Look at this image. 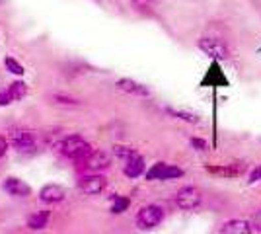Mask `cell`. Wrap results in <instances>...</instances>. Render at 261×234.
Segmentation results:
<instances>
[{
  "mask_svg": "<svg viewBox=\"0 0 261 234\" xmlns=\"http://www.w3.org/2000/svg\"><path fill=\"white\" fill-rule=\"evenodd\" d=\"M61 150L63 154L68 156V158H74V160H80V158H88L92 154V146L88 141H84L82 137L78 135H72V137H66L61 145Z\"/></svg>",
  "mask_w": 261,
  "mask_h": 234,
  "instance_id": "obj_1",
  "label": "cell"
},
{
  "mask_svg": "<svg viewBox=\"0 0 261 234\" xmlns=\"http://www.w3.org/2000/svg\"><path fill=\"white\" fill-rule=\"evenodd\" d=\"M199 49L211 59H215V61H228L230 59L228 45L224 43L222 39H218V37H201Z\"/></svg>",
  "mask_w": 261,
  "mask_h": 234,
  "instance_id": "obj_2",
  "label": "cell"
},
{
  "mask_svg": "<svg viewBox=\"0 0 261 234\" xmlns=\"http://www.w3.org/2000/svg\"><path fill=\"white\" fill-rule=\"evenodd\" d=\"M162 219H164L162 207H158V205H146L137 215V224H139V228H142V230H150V228H154V226H158V224L162 223Z\"/></svg>",
  "mask_w": 261,
  "mask_h": 234,
  "instance_id": "obj_3",
  "label": "cell"
},
{
  "mask_svg": "<svg viewBox=\"0 0 261 234\" xmlns=\"http://www.w3.org/2000/svg\"><path fill=\"white\" fill-rule=\"evenodd\" d=\"M201 199H203L201 191L197 190V188H193V186L181 188V190L177 191V195H175V203H177V207H179V209H184V211L197 209V207L201 205Z\"/></svg>",
  "mask_w": 261,
  "mask_h": 234,
  "instance_id": "obj_4",
  "label": "cell"
},
{
  "mask_svg": "<svg viewBox=\"0 0 261 234\" xmlns=\"http://www.w3.org/2000/svg\"><path fill=\"white\" fill-rule=\"evenodd\" d=\"M184 176V170L166 162H156L148 172H146V179H175Z\"/></svg>",
  "mask_w": 261,
  "mask_h": 234,
  "instance_id": "obj_5",
  "label": "cell"
},
{
  "mask_svg": "<svg viewBox=\"0 0 261 234\" xmlns=\"http://www.w3.org/2000/svg\"><path fill=\"white\" fill-rule=\"evenodd\" d=\"M117 88L127 92V94H133V96H141V98H148L150 96V90L146 88L144 84L137 82V80H130V78H121V80H117Z\"/></svg>",
  "mask_w": 261,
  "mask_h": 234,
  "instance_id": "obj_6",
  "label": "cell"
},
{
  "mask_svg": "<svg viewBox=\"0 0 261 234\" xmlns=\"http://www.w3.org/2000/svg\"><path fill=\"white\" fill-rule=\"evenodd\" d=\"M251 223L242 221V219H232L220 226L218 234H251Z\"/></svg>",
  "mask_w": 261,
  "mask_h": 234,
  "instance_id": "obj_7",
  "label": "cell"
},
{
  "mask_svg": "<svg viewBox=\"0 0 261 234\" xmlns=\"http://www.w3.org/2000/svg\"><path fill=\"white\" fill-rule=\"evenodd\" d=\"M4 190L14 197H28L32 193V188L18 178H6L4 179Z\"/></svg>",
  "mask_w": 261,
  "mask_h": 234,
  "instance_id": "obj_8",
  "label": "cell"
},
{
  "mask_svg": "<svg viewBox=\"0 0 261 234\" xmlns=\"http://www.w3.org/2000/svg\"><path fill=\"white\" fill-rule=\"evenodd\" d=\"M80 188L88 195H98L99 191H103L106 188V178L103 176H88L80 181Z\"/></svg>",
  "mask_w": 261,
  "mask_h": 234,
  "instance_id": "obj_9",
  "label": "cell"
},
{
  "mask_svg": "<svg viewBox=\"0 0 261 234\" xmlns=\"http://www.w3.org/2000/svg\"><path fill=\"white\" fill-rule=\"evenodd\" d=\"M111 164V158L103 150H92V154L86 158V166L90 170H103Z\"/></svg>",
  "mask_w": 261,
  "mask_h": 234,
  "instance_id": "obj_10",
  "label": "cell"
},
{
  "mask_svg": "<svg viewBox=\"0 0 261 234\" xmlns=\"http://www.w3.org/2000/svg\"><path fill=\"white\" fill-rule=\"evenodd\" d=\"M39 197H41L43 203H59V201L65 199V190H63L61 186L49 184V186H45L43 190H41Z\"/></svg>",
  "mask_w": 261,
  "mask_h": 234,
  "instance_id": "obj_11",
  "label": "cell"
},
{
  "mask_svg": "<svg viewBox=\"0 0 261 234\" xmlns=\"http://www.w3.org/2000/svg\"><path fill=\"white\" fill-rule=\"evenodd\" d=\"M208 172L213 174H218V176H226V178H238L246 172V164H224V166H218V168H207Z\"/></svg>",
  "mask_w": 261,
  "mask_h": 234,
  "instance_id": "obj_12",
  "label": "cell"
},
{
  "mask_svg": "<svg viewBox=\"0 0 261 234\" xmlns=\"http://www.w3.org/2000/svg\"><path fill=\"white\" fill-rule=\"evenodd\" d=\"M12 143H14V146L18 150H30V148L35 146V139L28 131H16V133L12 135Z\"/></svg>",
  "mask_w": 261,
  "mask_h": 234,
  "instance_id": "obj_13",
  "label": "cell"
},
{
  "mask_svg": "<svg viewBox=\"0 0 261 234\" xmlns=\"http://www.w3.org/2000/svg\"><path fill=\"white\" fill-rule=\"evenodd\" d=\"M123 172H125L127 178H139L142 172H144V160H142V156L135 154L133 158H129Z\"/></svg>",
  "mask_w": 261,
  "mask_h": 234,
  "instance_id": "obj_14",
  "label": "cell"
},
{
  "mask_svg": "<svg viewBox=\"0 0 261 234\" xmlns=\"http://www.w3.org/2000/svg\"><path fill=\"white\" fill-rule=\"evenodd\" d=\"M49 217H51V213L49 211L35 213V215H32V217L28 219V226L33 228V230H41V228H45L47 223H49Z\"/></svg>",
  "mask_w": 261,
  "mask_h": 234,
  "instance_id": "obj_15",
  "label": "cell"
},
{
  "mask_svg": "<svg viewBox=\"0 0 261 234\" xmlns=\"http://www.w3.org/2000/svg\"><path fill=\"white\" fill-rule=\"evenodd\" d=\"M166 112L170 113V115H174L175 119H181V121H187V123H201V117L195 115V113H189V112H181V110H174V108H166Z\"/></svg>",
  "mask_w": 261,
  "mask_h": 234,
  "instance_id": "obj_16",
  "label": "cell"
},
{
  "mask_svg": "<svg viewBox=\"0 0 261 234\" xmlns=\"http://www.w3.org/2000/svg\"><path fill=\"white\" fill-rule=\"evenodd\" d=\"M25 92H28V88H25V84L23 82H12L10 88H8V94H10L12 100H22L23 96H25Z\"/></svg>",
  "mask_w": 261,
  "mask_h": 234,
  "instance_id": "obj_17",
  "label": "cell"
},
{
  "mask_svg": "<svg viewBox=\"0 0 261 234\" xmlns=\"http://www.w3.org/2000/svg\"><path fill=\"white\" fill-rule=\"evenodd\" d=\"M130 205V201L127 197H119V195H115L113 197V205H111V213H123L127 211Z\"/></svg>",
  "mask_w": 261,
  "mask_h": 234,
  "instance_id": "obj_18",
  "label": "cell"
},
{
  "mask_svg": "<svg viewBox=\"0 0 261 234\" xmlns=\"http://www.w3.org/2000/svg\"><path fill=\"white\" fill-rule=\"evenodd\" d=\"M4 67L8 68L12 74H18V76H22L23 72H25L22 65H20L16 59H12V57H6V59H4Z\"/></svg>",
  "mask_w": 261,
  "mask_h": 234,
  "instance_id": "obj_19",
  "label": "cell"
},
{
  "mask_svg": "<svg viewBox=\"0 0 261 234\" xmlns=\"http://www.w3.org/2000/svg\"><path fill=\"white\" fill-rule=\"evenodd\" d=\"M113 152H115V156H119V158H125V160H129V158H133V156L137 154L135 152V148H130V146H113Z\"/></svg>",
  "mask_w": 261,
  "mask_h": 234,
  "instance_id": "obj_20",
  "label": "cell"
},
{
  "mask_svg": "<svg viewBox=\"0 0 261 234\" xmlns=\"http://www.w3.org/2000/svg\"><path fill=\"white\" fill-rule=\"evenodd\" d=\"M191 146H195L197 150H208V145L203 141V139H197V137H193L191 139Z\"/></svg>",
  "mask_w": 261,
  "mask_h": 234,
  "instance_id": "obj_21",
  "label": "cell"
},
{
  "mask_svg": "<svg viewBox=\"0 0 261 234\" xmlns=\"http://www.w3.org/2000/svg\"><path fill=\"white\" fill-rule=\"evenodd\" d=\"M251 226H253L257 232H261V209L253 215V219H251Z\"/></svg>",
  "mask_w": 261,
  "mask_h": 234,
  "instance_id": "obj_22",
  "label": "cell"
},
{
  "mask_svg": "<svg viewBox=\"0 0 261 234\" xmlns=\"http://www.w3.org/2000/svg\"><path fill=\"white\" fill-rule=\"evenodd\" d=\"M250 181H251V184H255V181H261V166H257L250 174Z\"/></svg>",
  "mask_w": 261,
  "mask_h": 234,
  "instance_id": "obj_23",
  "label": "cell"
},
{
  "mask_svg": "<svg viewBox=\"0 0 261 234\" xmlns=\"http://www.w3.org/2000/svg\"><path fill=\"white\" fill-rule=\"evenodd\" d=\"M10 101H12V98L8 92H0V106H8Z\"/></svg>",
  "mask_w": 261,
  "mask_h": 234,
  "instance_id": "obj_24",
  "label": "cell"
},
{
  "mask_svg": "<svg viewBox=\"0 0 261 234\" xmlns=\"http://www.w3.org/2000/svg\"><path fill=\"white\" fill-rule=\"evenodd\" d=\"M6 148H8V143H6V139H4V137H0V156L6 152Z\"/></svg>",
  "mask_w": 261,
  "mask_h": 234,
  "instance_id": "obj_25",
  "label": "cell"
},
{
  "mask_svg": "<svg viewBox=\"0 0 261 234\" xmlns=\"http://www.w3.org/2000/svg\"><path fill=\"white\" fill-rule=\"evenodd\" d=\"M133 2H137V4H152L156 0H133Z\"/></svg>",
  "mask_w": 261,
  "mask_h": 234,
  "instance_id": "obj_26",
  "label": "cell"
}]
</instances>
